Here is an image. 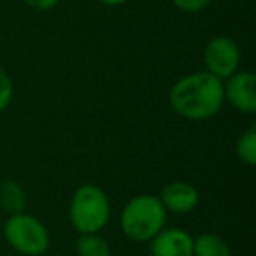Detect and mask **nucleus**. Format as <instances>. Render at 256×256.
Masks as SVG:
<instances>
[{"mask_svg": "<svg viewBox=\"0 0 256 256\" xmlns=\"http://www.w3.org/2000/svg\"><path fill=\"white\" fill-rule=\"evenodd\" d=\"M170 107L190 121H207L224 104L223 81L207 70L192 72L181 78L168 92Z\"/></svg>", "mask_w": 256, "mask_h": 256, "instance_id": "obj_1", "label": "nucleus"}, {"mask_svg": "<svg viewBox=\"0 0 256 256\" xmlns=\"http://www.w3.org/2000/svg\"><path fill=\"white\" fill-rule=\"evenodd\" d=\"M167 209L160 196L142 193L124 204L120 216L123 234L134 242H150L162 228H165Z\"/></svg>", "mask_w": 256, "mask_h": 256, "instance_id": "obj_2", "label": "nucleus"}, {"mask_svg": "<svg viewBox=\"0 0 256 256\" xmlns=\"http://www.w3.org/2000/svg\"><path fill=\"white\" fill-rule=\"evenodd\" d=\"M70 223L79 234H98L110 220V202L96 184H82L74 192L68 206Z\"/></svg>", "mask_w": 256, "mask_h": 256, "instance_id": "obj_3", "label": "nucleus"}, {"mask_svg": "<svg viewBox=\"0 0 256 256\" xmlns=\"http://www.w3.org/2000/svg\"><path fill=\"white\" fill-rule=\"evenodd\" d=\"M4 235L8 244L25 256H40L50 248V232L32 214H11L6 221Z\"/></svg>", "mask_w": 256, "mask_h": 256, "instance_id": "obj_4", "label": "nucleus"}, {"mask_svg": "<svg viewBox=\"0 0 256 256\" xmlns=\"http://www.w3.org/2000/svg\"><path fill=\"white\" fill-rule=\"evenodd\" d=\"M204 64H206L207 72L224 81L238 70L240 50H238L237 42L234 39L226 36H218L206 44Z\"/></svg>", "mask_w": 256, "mask_h": 256, "instance_id": "obj_5", "label": "nucleus"}, {"mask_svg": "<svg viewBox=\"0 0 256 256\" xmlns=\"http://www.w3.org/2000/svg\"><path fill=\"white\" fill-rule=\"evenodd\" d=\"M224 102L244 114L256 112V78L251 70H237L223 81Z\"/></svg>", "mask_w": 256, "mask_h": 256, "instance_id": "obj_6", "label": "nucleus"}, {"mask_svg": "<svg viewBox=\"0 0 256 256\" xmlns=\"http://www.w3.org/2000/svg\"><path fill=\"white\" fill-rule=\"evenodd\" d=\"M150 242L151 256H193V237L182 228H162Z\"/></svg>", "mask_w": 256, "mask_h": 256, "instance_id": "obj_7", "label": "nucleus"}, {"mask_svg": "<svg viewBox=\"0 0 256 256\" xmlns=\"http://www.w3.org/2000/svg\"><path fill=\"white\" fill-rule=\"evenodd\" d=\"M160 200L164 204V207L167 209V212H176V214H186L192 212L196 206H198V190L186 181H174L168 182L160 193Z\"/></svg>", "mask_w": 256, "mask_h": 256, "instance_id": "obj_8", "label": "nucleus"}, {"mask_svg": "<svg viewBox=\"0 0 256 256\" xmlns=\"http://www.w3.org/2000/svg\"><path fill=\"white\" fill-rule=\"evenodd\" d=\"M0 206L6 212L11 214L25 212L26 193L23 186L16 181H6L0 184Z\"/></svg>", "mask_w": 256, "mask_h": 256, "instance_id": "obj_9", "label": "nucleus"}, {"mask_svg": "<svg viewBox=\"0 0 256 256\" xmlns=\"http://www.w3.org/2000/svg\"><path fill=\"white\" fill-rule=\"evenodd\" d=\"M193 256H232V249L220 235L202 234L193 238Z\"/></svg>", "mask_w": 256, "mask_h": 256, "instance_id": "obj_10", "label": "nucleus"}, {"mask_svg": "<svg viewBox=\"0 0 256 256\" xmlns=\"http://www.w3.org/2000/svg\"><path fill=\"white\" fill-rule=\"evenodd\" d=\"M79 256H110V246L98 234H81L76 242Z\"/></svg>", "mask_w": 256, "mask_h": 256, "instance_id": "obj_11", "label": "nucleus"}, {"mask_svg": "<svg viewBox=\"0 0 256 256\" xmlns=\"http://www.w3.org/2000/svg\"><path fill=\"white\" fill-rule=\"evenodd\" d=\"M235 151H237V156L242 164H246L248 167H254L256 165V126L254 124H251V126L238 137Z\"/></svg>", "mask_w": 256, "mask_h": 256, "instance_id": "obj_12", "label": "nucleus"}, {"mask_svg": "<svg viewBox=\"0 0 256 256\" xmlns=\"http://www.w3.org/2000/svg\"><path fill=\"white\" fill-rule=\"evenodd\" d=\"M214 0H172V4L182 12H190V14H195V12H202L204 9H207Z\"/></svg>", "mask_w": 256, "mask_h": 256, "instance_id": "obj_13", "label": "nucleus"}, {"mask_svg": "<svg viewBox=\"0 0 256 256\" xmlns=\"http://www.w3.org/2000/svg\"><path fill=\"white\" fill-rule=\"evenodd\" d=\"M12 98V82L9 74L4 70V68H0V112L9 106Z\"/></svg>", "mask_w": 256, "mask_h": 256, "instance_id": "obj_14", "label": "nucleus"}, {"mask_svg": "<svg viewBox=\"0 0 256 256\" xmlns=\"http://www.w3.org/2000/svg\"><path fill=\"white\" fill-rule=\"evenodd\" d=\"M30 9H36V11H51L58 6L60 0H23Z\"/></svg>", "mask_w": 256, "mask_h": 256, "instance_id": "obj_15", "label": "nucleus"}, {"mask_svg": "<svg viewBox=\"0 0 256 256\" xmlns=\"http://www.w3.org/2000/svg\"><path fill=\"white\" fill-rule=\"evenodd\" d=\"M98 2L104 6H107V8H118V6L126 4L128 0H98Z\"/></svg>", "mask_w": 256, "mask_h": 256, "instance_id": "obj_16", "label": "nucleus"}]
</instances>
